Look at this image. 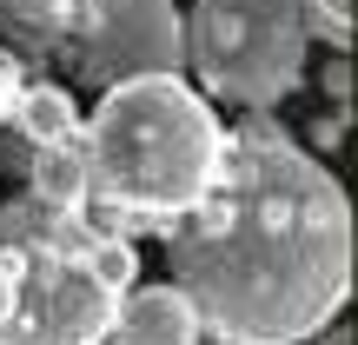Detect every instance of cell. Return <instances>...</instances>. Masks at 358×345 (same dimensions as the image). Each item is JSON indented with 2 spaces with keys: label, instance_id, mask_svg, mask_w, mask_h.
Listing matches in <instances>:
<instances>
[{
  "label": "cell",
  "instance_id": "1",
  "mask_svg": "<svg viewBox=\"0 0 358 345\" xmlns=\"http://www.w3.org/2000/svg\"><path fill=\"white\" fill-rule=\"evenodd\" d=\"M166 272L219 345H299L352 299L345 186L266 113L239 120L213 186L166 226Z\"/></svg>",
  "mask_w": 358,
  "mask_h": 345
},
{
  "label": "cell",
  "instance_id": "2",
  "mask_svg": "<svg viewBox=\"0 0 358 345\" xmlns=\"http://www.w3.org/2000/svg\"><path fill=\"white\" fill-rule=\"evenodd\" d=\"M80 153L100 206L140 226H173L213 186L226 127L213 120V100L179 73H140L100 87L93 120H80Z\"/></svg>",
  "mask_w": 358,
  "mask_h": 345
},
{
  "label": "cell",
  "instance_id": "3",
  "mask_svg": "<svg viewBox=\"0 0 358 345\" xmlns=\"http://www.w3.org/2000/svg\"><path fill=\"white\" fill-rule=\"evenodd\" d=\"M0 246L20 266L0 345H106L120 293L140 279L127 232H100L93 213H53L40 199L0 206Z\"/></svg>",
  "mask_w": 358,
  "mask_h": 345
},
{
  "label": "cell",
  "instance_id": "4",
  "mask_svg": "<svg viewBox=\"0 0 358 345\" xmlns=\"http://www.w3.org/2000/svg\"><path fill=\"white\" fill-rule=\"evenodd\" d=\"M186 66L206 100L239 106V113H272L306 87V13L299 0H192L179 13Z\"/></svg>",
  "mask_w": 358,
  "mask_h": 345
},
{
  "label": "cell",
  "instance_id": "5",
  "mask_svg": "<svg viewBox=\"0 0 358 345\" xmlns=\"http://www.w3.org/2000/svg\"><path fill=\"white\" fill-rule=\"evenodd\" d=\"M60 40L87 87H120L140 73H179L186 66L173 0H73V27Z\"/></svg>",
  "mask_w": 358,
  "mask_h": 345
},
{
  "label": "cell",
  "instance_id": "6",
  "mask_svg": "<svg viewBox=\"0 0 358 345\" xmlns=\"http://www.w3.org/2000/svg\"><path fill=\"white\" fill-rule=\"evenodd\" d=\"M199 339H206V325L173 279L166 286H127L120 312H113V332H106V345H199Z\"/></svg>",
  "mask_w": 358,
  "mask_h": 345
},
{
  "label": "cell",
  "instance_id": "7",
  "mask_svg": "<svg viewBox=\"0 0 358 345\" xmlns=\"http://www.w3.org/2000/svg\"><path fill=\"white\" fill-rule=\"evenodd\" d=\"M27 199L53 206V213H80V206L93 199L80 140H60V146H27Z\"/></svg>",
  "mask_w": 358,
  "mask_h": 345
},
{
  "label": "cell",
  "instance_id": "8",
  "mask_svg": "<svg viewBox=\"0 0 358 345\" xmlns=\"http://www.w3.org/2000/svg\"><path fill=\"white\" fill-rule=\"evenodd\" d=\"M13 133L27 146H60V140H80V100L53 80H27L20 100H13Z\"/></svg>",
  "mask_w": 358,
  "mask_h": 345
},
{
  "label": "cell",
  "instance_id": "9",
  "mask_svg": "<svg viewBox=\"0 0 358 345\" xmlns=\"http://www.w3.org/2000/svg\"><path fill=\"white\" fill-rule=\"evenodd\" d=\"M0 13L34 40H60L73 27V0H0Z\"/></svg>",
  "mask_w": 358,
  "mask_h": 345
},
{
  "label": "cell",
  "instance_id": "10",
  "mask_svg": "<svg viewBox=\"0 0 358 345\" xmlns=\"http://www.w3.org/2000/svg\"><path fill=\"white\" fill-rule=\"evenodd\" d=\"M299 13H306V34L352 47V0H299Z\"/></svg>",
  "mask_w": 358,
  "mask_h": 345
},
{
  "label": "cell",
  "instance_id": "11",
  "mask_svg": "<svg viewBox=\"0 0 358 345\" xmlns=\"http://www.w3.org/2000/svg\"><path fill=\"white\" fill-rule=\"evenodd\" d=\"M20 87H27V73H20V60H13V53H0V120L13 113V100H20Z\"/></svg>",
  "mask_w": 358,
  "mask_h": 345
},
{
  "label": "cell",
  "instance_id": "12",
  "mask_svg": "<svg viewBox=\"0 0 358 345\" xmlns=\"http://www.w3.org/2000/svg\"><path fill=\"white\" fill-rule=\"evenodd\" d=\"M13 293H20V266H13V253L0 246V319L13 312Z\"/></svg>",
  "mask_w": 358,
  "mask_h": 345
},
{
  "label": "cell",
  "instance_id": "13",
  "mask_svg": "<svg viewBox=\"0 0 358 345\" xmlns=\"http://www.w3.org/2000/svg\"><path fill=\"white\" fill-rule=\"evenodd\" d=\"M299 345H352V325H345V319H325L319 332H306Z\"/></svg>",
  "mask_w": 358,
  "mask_h": 345
},
{
  "label": "cell",
  "instance_id": "14",
  "mask_svg": "<svg viewBox=\"0 0 358 345\" xmlns=\"http://www.w3.org/2000/svg\"><path fill=\"white\" fill-rule=\"evenodd\" d=\"M325 93L345 106V93H352V60H332V66H325Z\"/></svg>",
  "mask_w": 358,
  "mask_h": 345
},
{
  "label": "cell",
  "instance_id": "15",
  "mask_svg": "<svg viewBox=\"0 0 358 345\" xmlns=\"http://www.w3.org/2000/svg\"><path fill=\"white\" fill-rule=\"evenodd\" d=\"M345 120H352V113H345V106H338V113H332V120H325V127H319V146H325V153H332V146L345 140Z\"/></svg>",
  "mask_w": 358,
  "mask_h": 345
}]
</instances>
